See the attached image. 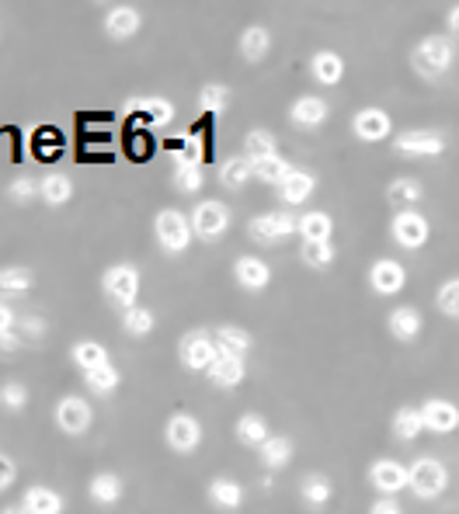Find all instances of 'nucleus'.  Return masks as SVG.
<instances>
[{"label": "nucleus", "instance_id": "f257e3e1", "mask_svg": "<svg viewBox=\"0 0 459 514\" xmlns=\"http://www.w3.org/2000/svg\"><path fill=\"white\" fill-rule=\"evenodd\" d=\"M456 66V42L453 35H425L418 39V46L411 49V70L425 80H439L446 77L449 70Z\"/></svg>", "mask_w": 459, "mask_h": 514}, {"label": "nucleus", "instance_id": "f03ea898", "mask_svg": "<svg viewBox=\"0 0 459 514\" xmlns=\"http://www.w3.org/2000/svg\"><path fill=\"white\" fill-rule=\"evenodd\" d=\"M453 476H449V466L435 455H418V459L407 466V490H411L414 501H439L442 494L449 490Z\"/></svg>", "mask_w": 459, "mask_h": 514}, {"label": "nucleus", "instance_id": "7ed1b4c3", "mask_svg": "<svg viewBox=\"0 0 459 514\" xmlns=\"http://www.w3.org/2000/svg\"><path fill=\"white\" fill-rule=\"evenodd\" d=\"M153 240H157V247L167 257L188 254V247L195 244L192 219H188V212L171 209V205H167V209H160L157 216H153Z\"/></svg>", "mask_w": 459, "mask_h": 514}, {"label": "nucleus", "instance_id": "20e7f679", "mask_svg": "<svg viewBox=\"0 0 459 514\" xmlns=\"http://www.w3.org/2000/svg\"><path fill=\"white\" fill-rule=\"evenodd\" d=\"M140 289H143V275L133 261L112 264V268H105V275H101V292H105L108 303L119 306V310L140 306Z\"/></svg>", "mask_w": 459, "mask_h": 514}, {"label": "nucleus", "instance_id": "39448f33", "mask_svg": "<svg viewBox=\"0 0 459 514\" xmlns=\"http://www.w3.org/2000/svg\"><path fill=\"white\" fill-rule=\"evenodd\" d=\"M247 237L258 247L286 244L289 237H300V216H293L289 209L258 212V216L247 219Z\"/></svg>", "mask_w": 459, "mask_h": 514}, {"label": "nucleus", "instance_id": "423d86ee", "mask_svg": "<svg viewBox=\"0 0 459 514\" xmlns=\"http://www.w3.org/2000/svg\"><path fill=\"white\" fill-rule=\"evenodd\" d=\"M390 146H393V153H400V157L435 160L446 153L449 139H446V132H439V129H404V132H393Z\"/></svg>", "mask_w": 459, "mask_h": 514}, {"label": "nucleus", "instance_id": "0eeeda50", "mask_svg": "<svg viewBox=\"0 0 459 514\" xmlns=\"http://www.w3.org/2000/svg\"><path fill=\"white\" fill-rule=\"evenodd\" d=\"M188 219H192V233L199 240H220L230 233L233 226V212L227 202H220V198H202V202H195V209L188 212Z\"/></svg>", "mask_w": 459, "mask_h": 514}, {"label": "nucleus", "instance_id": "6e6552de", "mask_svg": "<svg viewBox=\"0 0 459 514\" xmlns=\"http://www.w3.org/2000/svg\"><path fill=\"white\" fill-rule=\"evenodd\" d=\"M216 355H220V351H216L213 330L195 327V330H188V334L178 337V362H181V369L202 372V376H206V372L213 369Z\"/></svg>", "mask_w": 459, "mask_h": 514}, {"label": "nucleus", "instance_id": "1a4fd4ad", "mask_svg": "<svg viewBox=\"0 0 459 514\" xmlns=\"http://www.w3.org/2000/svg\"><path fill=\"white\" fill-rule=\"evenodd\" d=\"M53 421H56V428H60L67 438L87 435V431L94 428L91 400H87V396H77V393L60 396V400H56V407H53Z\"/></svg>", "mask_w": 459, "mask_h": 514}, {"label": "nucleus", "instance_id": "9d476101", "mask_svg": "<svg viewBox=\"0 0 459 514\" xmlns=\"http://www.w3.org/2000/svg\"><path fill=\"white\" fill-rule=\"evenodd\" d=\"M390 237L404 251H421L432 240V223L421 209H400L390 219Z\"/></svg>", "mask_w": 459, "mask_h": 514}, {"label": "nucleus", "instance_id": "9b49d317", "mask_svg": "<svg viewBox=\"0 0 459 514\" xmlns=\"http://www.w3.org/2000/svg\"><path fill=\"white\" fill-rule=\"evenodd\" d=\"M178 115L171 98H160V94H143V98H129L126 101V119L133 126L143 129H167Z\"/></svg>", "mask_w": 459, "mask_h": 514}, {"label": "nucleus", "instance_id": "f8f14e48", "mask_svg": "<svg viewBox=\"0 0 459 514\" xmlns=\"http://www.w3.org/2000/svg\"><path fill=\"white\" fill-rule=\"evenodd\" d=\"M366 282H369V292L380 299H393L407 289V268L404 261L397 257H376L366 271Z\"/></svg>", "mask_w": 459, "mask_h": 514}, {"label": "nucleus", "instance_id": "ddd939ff", "mask_svg": "<svg viewBox=\"0 0 459 514\" xmlns=\"http://www.w3.org/2000/svg\"><path fill=\"white\" fill-rule=\"evenodd\" d=\"M202 438H206V431H202V421L195 414H171L164 424V442L171 452L178 455H192L199 452Z\"/></svg>", "mask_w": 459, "mask_h": 514}, {"label": "nucleus", "instance_id": "4468645a", "mask_svg": "<svg viewBox=\"0 0 459 514\" xmlns=\"http://www.w3.org/2000/svg\"><path fill=\"white\" fill-rule=\"evenodd\" d=\"M352 136L366 146H376V143H386L393 139V119L386 108H376V105H366L352 115Z\"/></svg>", "mask_w": 459, "mask_h": 514}, {"label": "nucleus", "instance_id": "2eb2a0df", "mask_svg": "<svg viewBox=\"0 0 459 514\" xmlns=\"http://www.w3.org/2000/svg\"><path fill=\"white\" fill-rule=\"evenodd\" d=\"M366 480L380 497L404 494V490H407V462L390 459V455H380V459H373V466H369Z\"/></svg>", "mask_w": 459, "mask_h": 514}, {"label": "nucleus", "instance_id": "dca6fc26", "mask_svg": "<svg viewBox=\"0 0 459 514\" xmlns=\"http://www.w3.org/2000/svg\"><path fill=\"white\" fill-rule=\"evenodd\" d=\"M421 407V421H425L428 435H456L459 431V403L449 396H428Z\"/></svg>", "mask_w": 459, "mask_h": 514}, {"label": "nucleus", "instance_id": "f3484780", "mask_svg": "<svg viewBox=\"0 0 459 514\" xmlns=\"http://www.w3.org/2000/svg\"><path fill=\"white\" fill-rule=\"evenodd\" d=\"M289 122L303 132H317L331 122V105L320 94H300V98L289 105Z\"/></svg>", "mask_w": 459, "mask_h": 514}, {"label": "nucleus", "instance_id": "a211bd4d", "mask_svg": "<svg viewBox=\"0 0 459 514\" xmlns=\"http://www.w3.org/2000/svg\"><path fill=\"white\" fill-rule=\"evenodd\" d=\"M101 28H105L108 39L126 42V39H133V35H140L143 11H140V7H133V4H112L105 11V18H101Z\"/></svg>", "mask_w": 459, "mask_h": 514}, {"label": "nucleus", "instance_id": "6ab92c4d", "mask_svg": "<svg viewBox=\"0 0 459 514\" xmlns=\"http://www.w3.org/2000/svg\"><path fill=\"white\" fill-rule=\"evenodd\" d=\"M233 282L244 292H265L272 285V264L258 254H240L233 261Z\"/></svg>", "mask_w": 459, "mask_h": 514}, {"label": "nucleus", "instance_id": "aec40b11", "mask_svg": "<svg viewBox=\"0 0 459 514\" xmlns=\"http://www.w3.org/2000/svg\"><path fill=\"white\" fill-rule=\"evenodd\" d=\"M296 494H300L306 511H324L334 501V480L327 473H320V469H310L296 483Z\"/></svg>", "mask_w": 459, "mask_h": 514}, {"label": "nucleus", "instance_id": "412c9836", "mask_svg": "<svg viewBox=\"0 0 459 514\" xmlns=\"http://www.w3.org/2000/svg\"><path fill=\"white\" fill-rule=\"evenodd\" d=\"M275 192H279L282 205H289V209H300V205H306L313 195H317V174L306 171V167H293V174H289V178L282 181Z\"/></svg>", "mask_w": 459, "mask_h": 514}, {"label": "nucleus", "instance_id": "4be33fe9", "mask_svg": "<svg viewBox=\"0 0 459 514\" xmlns=\"http://www.w3.org/2000/svg\"><path fill=\"white\" fill-rule=\"evenodd\" d=\"M386 330H390L393 341L400 344H411L421 337V330H425V320H421V310L418 306H393L390 313H386Z\"/></svg>", "mask_w": 459, "mask_h": 514}, {"label": "nucleus", "instance_id": "5701e85b", "mask_svg": "<svg viewBox=\"0 0 459 514\" xmlns=\"http://www.w3.org/2000/svg\"><path fill=\"white\" fill-rule=\"evenodd\" d=\"M206 497H209V504H213L216 511L233 514V511L244 508L247 490H244V483L233 480V476H213V480H209V487H206Z\"/></svg>", "mask_w": 459, "mask_h": 514}, {"label": "nucleus", "instance_id": "b1692460", "mask_svg": "<svg viewBox=\"0 0 459 514\" xmlns=\"http://www.w3.org/2000/svg\"><path fill=\"white\" fill-rule=\"evenodd\" d=\"M87 497H91V504H98V508H115V504L126 497V480H122L119 473H112V469H101V473H94L91 480H87Z\"/></svg>", "mask_w": 459, "mask_h": 514}, {"label": "nucleus", "instance_id": "393cba45", "mask_svg": "<svg viewBox=\"0 0 459 514\" xmlns=\"http://www.w3.org/2000/svg\"><path fill=\"white\" fill-rule=\"evenodd\" d=\"M21 508L28 514H63L67 511V497H63L56 487L32 483V487L21 490Z\"/></svg>", "mask_w": 459, "mask_h": 514}, {"label": "nucleus", "instance_id": "a878e982", "mask_svg": "<svg viewBox=\"0 0 459 514\" xmlns=\"http://www.w3.org/2000/svg\"><path fill=\"white\" fill-rule=\"evenodd\" d=\"M345 56L334 53V49H317V53L310 56V77L317 80L320 87H338L341 80H345Z\"/></svg>", "mask_w": 459, "mask_h": 514}, {"label": "nucleus", "instance_id": "bb28decb", "mask_svg": "<svg viewBox=\"0 0 459 514\" xmlns=\"http://www.w3.org/2000/svg\"><path fill=\"white\" fill-rule=\"evenodd\" d=\"M233 438H237L244 449L258 452L261 445L272 438V428H268L265 414H258V410H244V414L237 417V424H233Z\"/></svg>", "mask_w": 459, "mask_h": 514}, {"label": "nucleus", "instance_id": "cd10ccee", "mask_svg": "<svg viewBox=\"0 0 459 514\" xmlns=\"http://www.w3.org/2000/svg\"><path fill=\"white\" fill-rule=\"evenodd\" d=\"M213 341H216V351H220V355L244 358V362H247V355H251V348H254L251 330L237 327V323H220V327L213 330Z\"/></svg>", "mask_w": 459, "mask_h": 514}, {"label": "nucleus", "instance_id": "c85d7f7f", "mask_svg": "<svg viewBox=\"0 0 459 514\" xmlns=\"http://www.w3.org/2000/svg\"><path fill=\"white\" fill-rule=\"evenodd\" d=\"M390 435H393V442H400V445L418 442V438L425 435L421 407H414V403H404V407L393 410V417H390Z\"/></svg>", "mask_w": 459, "mask_h": 514}, {"label": "nucleus", "instance_id": "c756f323", "mask_svg": "<svg viewBox=\"0 0 459 514\" xmlns=\"http://www.w3.org/2000/svg\"><path fill=\"white\" fill-rule=\"evenodd\" d=\"M77 195V185L70 174L63 171H49L46 178H39V202H46L49 209H63V205H70Z\"/></svg>", "mask_w": 459, "mask_h": 514}, {"label": "nucleus", "instance_id": "7c9ffc66", "mask_svg": "<svg viewBox=\"0 0 459 514\" xmlns=\"http://www.w3.org/2000/svg\"><path fill=\"white\" fill-rule=\"evenodd\" d=\"M237 49H240V56H244L247 63H261L268 53H272V28L261 25V21L247 25L244 32L237 35Z\"/></svg>", "mask_w": 459, "mask_h": 514}, {"label": "nucleus", "instance_id": "2f4dec72", "mask_svg": "<svg viewBox=\"0 0 459 514\" xmlns=\"http://www.w3.org/2000/svg\"><path fill=\"white\" fill-rule=\"evenodd\" d=\"M293 459H296V442L289 435H272L258 449V462L268 473H282V469L293 466Z\"/></svg>", "mask_w": 459, "mask_h": 514}, {"label": "nucleus", "instance_id": "473e14b6", "mask_svg": "<svg viewBox=\"0 0 459 514\" xmlns=\"http://www.w3.org/2000/svg\"><path fill=\"white\" fill-rule=\"evenodd\" d=\"M171 185L178 195H199L206 188V164L202 160H174Z\"/></svg>", "mask_w": 459, "mask_h": 514}, {"label": "nucleus", "instance_id": "72a5a7b5", "mask_svg": "<svg viewBox=\"0 0 459 514\" xmlns=\"http://www.w3.org/2000/svg\"><path fill=\"white\" fill-rule=\"evenodd\" d=\"M206 379L216 389H227V393H230V389H237L247 379V362H244V358L216 355V362H213V369L206 372Z\"/></svg>", "mask_w": 459, "mask_h": 514}, {"label": "nucleus", "instance_id": "f704fd0d", "mask_svg": "<svg viewBox=\"0 0 459 514\" xmlns=\"http://www.w3.org/2000/svg\"><path fill=\"white\" fill-rule=\"evenodd\" d=\"M70 362H74L80 372H94L101 369V365H112V358H108V348L101 341L80 337V341H74V348H70Z\"/></svg>", "mask_w": 459, "mask_h": 514}, {"label": "nucleus", "instance_id": "c9c22d12", "mask_svg": "<svg viewBox=\"0 0 459 514\" xmlns=\"http://www.w3.org/2000/svg\"><path fill=\"white\" fill-rule=\"evenodd\" d=\"M35 285V271L25 268V264H4L0 268V299H18L25 292H32Z\"/></svg>", "mask_w": 459, "mask_h": 514}, {"label": "nucleus", "instance_id": "e433bc0d", "mask_svg": "<svg viewBox=\"0 0 459 514\" xmlns=\"http://www.w3.org/2000/svg\"><path fill=\"white\" fill-rule=\"evenodd\" d=\"M216 178H220V185L230 188V192H244V188L254 181V167H251V160H244V153H237V157L223 160Z\"/></svg>", "mask_w": 459, "mask_h": 514}, {"label": "nucleus", "instance_id": "4c0bfd02", "mask_svg": "<svg viewBox=\"0 0 459 514\" xmlns=\"http://www.w3.org/2000/svg\"><path fill=\"white\" fill-rule=\"evenodd\" d=\"M425 198V185H421L418 178H393L390 185H386V202L393 205V209H418V202Z\"/></svg>", "mask_w": 459, "mask_h": 514}, {"label": "nucleus", "instance_id": "58836bf2", "mask_svg": "<svg viewBox=\"0 0 459 514\" xmlns=\"http://www.w3.org/2000/svg\"><path fill=\"white\" fill-rule=\"evenodd\" d=\"M300 261L310 271H327L334 261H338V247H334V240H303Z\"/></svg>", "mask_w": 459, "mask_h": 514}, {"label": "nucleus", "instance_id": "ea45409f", "mask_svg": "<svg viewBox=\"0 0 459 514\" xmlns=\"http://www.w3.org/2000/svg\"><path fill=\"white\" fill-rule=\"evenodd\" d=\"M275 153H279V139H275V132L251 129L244 136V160H251V164H261V160L275 157Z\"/></svg>", "mask_w": 459, "mask_h": 514}, {"label": "nucleus", "instance_id": "a19ab883", "mask_svg": "<svg viewBox=\"0 0 459 514\" xmlns=\"http://www.w3.org/2000/svg\"><path fill=\"white\" fill-rule=\"evenodd\" d=\"M300 240H334V216L327 209H310L300 216Z\"/></svg>", "mask_w": 459, "mask_h": 514}, {"label": "nucleus", "instance_id": "79ce46f5", "mask_svg": "<svg viewBox=\"0 0 459 514\" xmlns=\"http://www.w3.org/2000/svg\"><path fill=\"white\" fill-rule=\"evenodd\" d=\"M84 386H87V393H94V396H112V393H119V386H122V372L115 369V365H101V369H94V372H84Z\"/></svg>", "mask_w": 459, "mask_h": 514}, {"label": "nucleus", "instance_id": "37998d69", "mask_svg": "<svg viewBox=\"0 0 459 514\" xmlns=\"http://www.w3.org/2000/svg\"><path fill=\"white\" fill-rule=\"evenodd\" d=\"M153 327H157V313L150 310V306H133V310H122V330H126L129 337H150Z\"/></svg>", "mask_w": 459, "mask_h": 514}, {"label": "nucleus", "instance_id": "c03bdc74", "mask_svg": "<svg viewBox=\"0 0 459 514\" xmlns=\"http://www.w3.org/2000/svg\"><path fill=\"white\" fill-rule=\"evenodd\" d=\"M251 167H254V181H261V185H272V188H279L282 181L293 174V164H289L282 153H275V157L261 160V164H251Z\"/></svg>", "mask_w": 459, "mask_h": 514}, {"label": "nucleus", "instance_id": "a18cd8bd", "mask_svg": "<svg viewBox=\"0 0 459 514\" xmlns=\"http://www.w3.org/2000/svg\"><path fill=\"white\" fill-rule=\"evenodd\" d=\"M233 101V91L227 84H202L199 87V108L209 115H223Z\"/></svg>", "mask_w": 459, "mask_h": 514}, {"label": "nucleus", "instance_id": "49530a36", "mask_svg": "<svg viewBox=\"0 0 459 514\" xmlns=\"http://www.w3.org/2000/svg\"><path fill=\"white\" fill-rule=\"evenodd\" d=\"M21 334H18V313H14L11 303L0 299V351H14L21 348Z\"/></svg>", "mask_w": 459, "mask_h": 514}, {"label": "nucleus", "instance_id": "de8ad7c7", "mask_svg": "<svg viewBox=\"0 0 459 514\" xmlns=\"http://www.w3.org/2000/svg\"><path fill=\"white\" fill-rule=\"evenodd\" d=\"M435 306H439L442 317L459 320V275L446 278V282L439 285V292H435Z\"/></svg>", "mask_w": 459, "mask_h": 514}, {"label": "nucleus", "instance_id": "09e8293b", "mask_svg": "<svg viewBox=\"0 0 459 514\" xmlns=\"http://www.w3.org/2000/svg\"><path fill=\"white\" fill-rule=\"evenodd\" d=\"M0 400H4V410L21 414V410H28V403H32V393H28V386L21 383V379H7V383L0 386Z\"/></svg>", "mask_w": 459, "mask_h": 514}, {"label": "nucleus", "instance_id": "8fccbe9b", "mask_svg": "<svg viewBox=\"0 0 459 514\" xmlns=\"http://www.w3.org/2000/svg\"><path fill=\"white\" fill-rule=\"evenodd\" d=\"M7 198L18 205H28L39 198V178H28V174H18V178H11V185H7Z\"/></svg>", "mask_w": 459, "mask_h": 514}, {"label": "nucleus", "instance_id": "3c124183", "mask_svg": "<svg viewBox=\"0 0 459 514\" xmlns=\"http://www.w3.org/2000/svg\"><path fill=\"white\" fill-rule=\"evenodd\" d=\"M14 483H18V462H14L7 452H0V494L11 490Z\"/></svg>", "mask_w": 459, "mask_h": 514}, {"label": "nucleus", "instance_id": "603ef678", "mask_svg": "<svg viewBox=\"0 0 459 514\" xmlns=\"http://www.w3.org/2000/svg\"><path fill=\"white\" fill-rule=\"evenodd\" d=\"M369 514H404V504H400L397 497H376V501L369 504Z\"/></svg>", "mask_w": 459, "mask_h": 514}, {"label": "nucleus", "instance_id": "864d4df0", "mask_svg": "<svg viewBox=\"0 0 459 514\" xmlns=\"http://www.w3.org/2000/svg\"><path fill=\"white\" fill-rule=\"evenodd\" d=\"M446 28H449V35H456L459 39V4H453L446 11Z\"/></svg>", "mask_w": 459, "mask_h": 514}, {"label": "nucleus", "instance_id": "5fc2aeb1", "mask_svg": "<svg viewBox=\"0 0 459 514\" xmlns=\"http://www.w3.org/2000/svg\"><path fill=\"white\" fill-rule=\"evenodd\" d=\"M0 514H28L25 508H21V501L18 504H7V508L4 511H0Z\"/></svg>", "mask_w": 459, "mask_h": 514}, {"label": "nucleus", "instance_id": "6e6d98bb", "mask_svg": "<svg viewBox=\"0 0 459 514\" xmlns=\"http://www.w3.org/2000/svg\"><path fill=\"white\" fill-rule=\"evenodd\" d=\"M0 42H4V32H0Z\"/></svg>", "mask_w": 459, "mask_h": 514}, {"label": "nucleus", "instance_id": "4d7b16f0", "mask_svg": "<svg viewBox=\"0 0 459 514\" xmlns=\"http://www.w3.org/2000/svg\"><path fill=\"white\" fill-rule=\"evenodd\" d=\"M0 407H4V400H0Z\"/></svg>", "mask_w": 459, "mask_h": 514}]
</instances>
